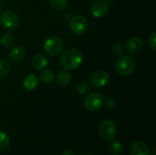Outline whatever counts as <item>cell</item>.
I'll list each match as a JSON object with an SVG mask.
<instances>
[{
	"label": "cell",
	"instance_id": "obj_22",
	"mask_svg": "<svg viewBox=\"0 0 156 155\" xmlns=\"http://www.w3.org/2000/svg\"><path fill=\"white\" fill-rule=\"evenodd\" d=\"M89 89H90L89 84H88L86 81H84V80L80 81V82L77 84V86H76V90H77L80 94H84V93H86V92L89 90Z\"/></svg>",
	"mask_w": 156,
	"mask_h": 155
},
{
	"label": "cell",
	"instance_id": "obj_27",
	"mask_svg": "<svg viewBox=\"0 0 156 155\" xmlns=\"http://www.w3.org/2000/svg\"><path fill=\"white\" fill-rule=\"evenodd\" d=\"M0 8H2V4H0ZM0 12H1V9H0Z\"/></svg>",
	"mask_w": 156,
	"mask_h": 155
},
{
	"label": "cell",
	"instance_id": "obj_15",
	"mask_svg": "<svg viewBox=\"0 0 156 155\" xmlns=\"http://www.w3.org/2000/svg\"><path fill=\"white\" fill-rule=\"evenodd\" d=\"M57 81H58V84L62 86V87L67 86L71 81L70 73L69 71H66V70L59 71L57 75Z\"/></svg>",
	"mask_w": 156,
	"mask_h": 155
},
{
	"label": "cell",
	"instance_id": "obj_17",
	"mask_svg": "<svg viewBox=\"0 0 156 155\" xmlns=\"http://www.w3.org/2000/svg\"><path fill=\"white\" fill-rule=\"evenodd\" d=\"M0 43L2 44V46H4L5 48H10L15 43V37L13 35L5 33V34L2 35V37H0Z\"/></svg>",
	"mask_w": 156,
	"mask_h": 155
},
{
	"label": "cell",
	"instance_id": "obj_1",
	"mask_svg": "<svg viewBox=\"0 0 156 155\" xmlns=\"http://www.w3.org/2000/svg\"><path fill=\"white\" fill-rule=\"evenodd\" d=\"M59 62L62 68L67 70L75 69L83 62V54L77 48H68L62 51Z\"/></svg>",
	"mask_w": 156,
	"mask_h": 155
},
{
	"label": "cell",
	"instance_id": "obj_2",
	"mask_svg": "<svg viewBox=\"0 0 156 155\" xmlns=\"http://www.w3.org/2000/svg\"><path fill=\"white\" fill-rule=\"evenodd\" d=\"M117 72L121 76H130L133 74L135 69V62L133 58L128 55H124L119 58L115 65Z\"/></svg>",
	"mask_w": 156,
	"mask_h": 155
},
{
	"label": "cell",
	"instance_id": "obj_13",
	"mask_svg": "<svg viewBox=\"0 0 156 155\" xmlns=\"http://www.w3.org/2000/svg\"><path fill=\"white\" fill-rule=\"evenodd\" d=\"M48 65V60L43 53L37 54L32 59V66L37 70H43Z\"/></svg>",
	"mask_w": 156,
	"mask_h": 155
},
{
	"label": "cell",
	"instance_id": "obj_3",
	"mask_svg": "<svg viewBox=\"0 0 156 155\" xmlns=\"http://www.w3.org/2000/svg\"><path fill=\"white\" fill-rule=\"evenodd\" d=\"M64 42L58 37H48L43 45L44 52L51 57L58 56L63 51Z\"/></svg>",
	"mask_w": 156,
	"mask_h": 155
},
{
	"label": "cell",
	"instance_id": "obj_18",
	"mask_svg": "<svg viewBox=\"0 0 156 155\" xmlns=\"http://www.w3.org/2000/svg\"><path fill=\"white\" fill-rule=\"evenodd\" d=\"M39 79L40 80L45 83V84H48V83H51L54 79V74L51 70L49 69H45L41 72L40 76H39Z\"/></svg>",
	"mask_w": 156,
	"mask_h": 155
},
{
	"label": "cell",
	"instance_id": "obj_6",
	"mask_svg": "<svg viewBox=\"0 0 156 155\" xmlns=\"http://www.w3.org/2000/svg\"><path fill=\"white\" fill-rule=\"evenodd\" d=\"M104 98L101 93L98 92H91L88 94L83 100L84 106L89 111H97L103 105Z\"/></svg>",
	"mask_w": 156,
	"mask_h": 155
},
{
	"label": "cell",
	"instance_id": "obj_23",
	"mask_svg": "<svg viewBox=\"0 0 156 155\" xmlns=\"http://www.w3.org/2000/svg\"><path fill=\"white\" fill-rule=\"evenodd\" d=\"M112 51L115 55H122L123 53V48L121 43L114 42L112 46Z\"/></svg>",
	"mask_w": 156,
	"mask_h": 155
},
{
	"label": "cell",
	"instance_id": "obj_20",
	"mask_svg": "<svg viewBox=\"0 0 156 155\" xmlns=\"http://www.w3.org/2000/svg\"><path fill=\"white\" fill-rule=\"evenodd\" d=\"M10 72V65L7 60L0 59V79L5 78Z\"/></svg>",
	"mask_w": 156,
	"mask_h": 155
},
{
	"label": "cell",
	"instance_id": "obj_5",
	"mask_svg": "<svg viewBox=\"0 0 156 155\" xmlns=\"http://www.w3.org/2000/svg\"><path fill=\"white\" fill-rule=\"evenodd\" d=\"M69 28L74 35L81 36L87 32L89 28V22L82 15H77L70 19Z\"/></svg>",
	"mask_w": 156,
	"mask_h": 155
},
{
	"label": "cell",
	"instance_id": "obj_11",
	"mask_svg": "<svg viewBox=\"0 0 156 155\" xmlns=\"http://www.w3.org/2000/svg\"><path fill=\"white\" fill-rule=\"evenodd\" d=\"M143 47H144V42L138 37H131L126 43L127 51L131 54H138L143 49Z\"/></svg>",
	"mask_w": 156,
	"mask_h": 155
},
{
	"label": "cell",
	"instance_id": "obj_10",
	"mask_svg": "<svg viewBox=\"0 0 156 155\" xmlns=\"http://www.w3.org/2000/svg\"><path fill=\"white\" fill-rule=\"evenodd\" d=\"M131 155H151L149 146L143 141H136L133 143L130 148Z\"/></svg>",
	"mask_w": 156,
	"mask_h": 155
},
{
	"label": "cell",
	"instance_id": "obj_26",
	"mask_svg": "<svg viewBox=\"0 0 156 155\" xmlns=\"http://www.w3.org/2000/svg\"><path fill=\"white\" fill-rule=\"evenodd\" d=\"M61 155H74V153L71 150H65Z\"/></svg>",
	"mask_w": 156,
	"mask_h": 155
},
{
	"label": "cell",
	"instance_id": "obj_29",
	"mask_svg": "<svg viewBox=\"0 0 156 155\" xmlns=\"http://www.w3.org/2000/svg\"><path fill=\"white\" fill-rule=\"evenodd\" d=\"M82 155H90V154H82Z\"/></svg>",
	"mask_w": 156,
	"mask_h": 155
},
{
	"label": "cell",
	"instance_id": "obj_21",
	"mask_svg": "<svg viewBox=\"0 0 156 155\" xmlns=\"http://www.w3.org/2000/svg\"><path fill=\"white\" fill-rule=\"evenodd\" d=\"M9 143H10V140L7 134L0 131V151L5 150L9 146Z\"/></svg>",
	"mask_w": 156,
	"mask_h": 155
},
{
	"label": "cell",
	"instance_id": "obj_4",
	"mask_svg": "<svg viewBox=\"0 0 156 155\" xmlns=\"http://www.w3.org/2000/svg\"><path fill=\"white\" fill-rule=\"evenodd\" d=\"M0 23L5 30L13 31L18 26L19 18L15 12L11 10H5L0 15Z\"/></svg>",
	"mask_w": 156,
	"mask_h": 155
},
{
	"label": "cell",
	"instance_id": "obj_24",
	"mask_svg": "<svg viewBox=\"0 0 156 155\" xmlns=\"http://www.w3.org/2000/svg\"><path fill=\"white\" fill-rule=\"evenodd\" d=\"M148 44H149V47L154 50H156V33L155 32H153L150 37H149V39H148Z\"/></svg>",
	"mask_w": 156,
	"mask_h": 155
},
{
	"label": "cell",
	"instance_id": "obj_9",
	"mask_svg": "<svg viewBox=\"0 0 156 155\" xmlns=\"http://www.w3.org/2000/svg\"><path fill=\"white\" fill-rule=\"evenodd\" d=\"M110 81V76L107 71L99 69L96 70L90 77V83L94 88H103Z\"/></svg>",
	"mask_w": 156,
	"mask_h": 155
},
{
	"label": "cell",
	"instance_id": "obj_25",
	"mask_svg": "<svg viewBox=\"0 0 156 155\" xmlns=\"http://www.w3.org/2000/svg\"><path fill=\"white\" fill-rule=\"evenodd\" d=\"M103 104H105V107L107 109H113L116 106V101L113 98L109 97L103 101Z\"/></svg>",
	"mask_w": 156,
	"mask_h": 155
},
{
	"label": "cell",
	"instance_id": "obj_7",
	"mask_svg": "<svg viewBox=\"0 0 156 155\" xmlns=\"http://www.w3.org/2000/svg\"><path fill=\"white\" fill-rule=\"evenodd\" d=\"M100 134L105 141H112L117 134V128L115 123L111 120L103 121L100 125Z\"/></svg>",
	"mask_w": 156,
	"mask_h": 155
},
{
	"label": "cell",
	"instance_id": "obj_14",
	"mask_svg": "<svg viewBox=\"0 0 156 155\" xmlns=\"http://www.w3.org/2000/svg\"><path fill=\"white\" fill-rule=\"evenodd\" d=\"M38 84V78L34 74H29L26 77L23 82V86L27 90H33Z\"/></svg>",
	"mask_w": 156,
	"mask_h": 155
},
{
	"label": "cell",
	"instance_id": "obj_16",
	"mask_svg": "<svg viewBox=\"0 0 156 155\" xmlns=\"http://www.w3.org/2000/svg\"><path fill=\"white\" fill-rule=\"evenodd\" d=\"M50 5L54 10L64 11L68 7V0H49Z\"/></svg>",
	"mask_w": 156,
	"mask_h": 155
},
{
	"label": "cell",
	"instance_id": "obj_8",
	"mask_svg": "<svg viewBox=\"0 0 156 155\" xmlns=\"http://www.w3.org/2000/svg\"><path fill=\"white\" fill-rule=\"evenodd\" d=\"M110 10V4L105 0H97L90 5V11L94 17L100 18L105 16Z\"/></svg>",
	"mask_w": 156,
	"mask_h": 155
},
{
	"label": "cell",
	"instance_id": "obj_12",
	"mask_svg": "<svg viewBox=\"0 0 156 155\" xmlns=\"http://www.w3.org/2000/svg\"><path fill=\"white\" fill-rule=\"evenodd\" d=\"M26 55H27V53H26L25 48L20 46H16L10 49V51L8 53V58L12 62L17 63V62L22 61L25 58Z\"/></svg>",
	"mask_w": 156,
	"mask_h": 155
},
{
	"label": "cell",
	"instance_id": "obj_19",
	"mask_svg": "<svg viewBox=\"0 0 156 155\" xmlns=\"http://www.w3.org/2000/svg\"><path fill=\"white\" fill-rule=\"evenodd\" d=\"M109 152L112 155H120L122 153V145L117 141H113L109 145Z\"/></svg>",
	"mask_w": 156,
	"mask_h": 155
},
{
	"label": "cell",
	"instance_id": "obj_28",
	"mask_svg": "<svg viewBox=\"0 0 156 155\" xmlns=\"http://www.w3.org/2000/svg\"><path fill=\"white\" fill-rule=\"evenodd\" d=\"M153 155H155V152L154 151V153H153Z\"/></svg>",
	"mask_w": 156,
	"mask_h": 155
}]
</instances>
